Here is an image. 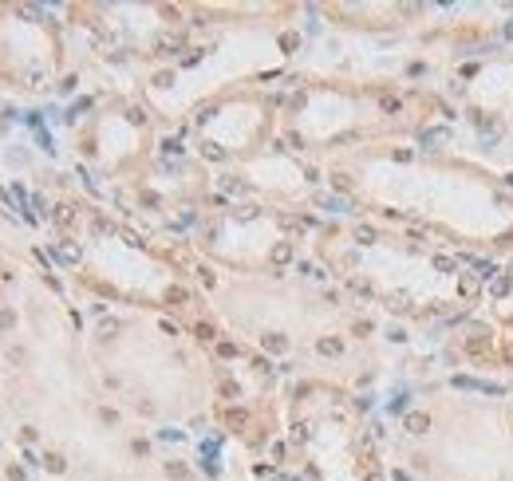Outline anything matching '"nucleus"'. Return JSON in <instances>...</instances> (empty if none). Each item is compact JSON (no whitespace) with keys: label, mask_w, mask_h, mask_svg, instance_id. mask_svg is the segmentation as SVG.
<instances>
[{"label":"nucleus","mask_w":513,"mask_h":481,"mask_svg":"<svg viewBox=\"0 0 513 481\" xmlns=\"http://www.w3.org/2000/svg\"><path fill=\"white\" fill-rule=\"evenodd\" d=\"M288 256H292V249H288V245H277V249H273V260H277V264H284Z\"/></svg>","instance_id":"nucleus-2"},{"label":"nucleus","mask_w":513,"mask_h":481,"mask_svg":"<svg viewBox=\"0 0 513 481\" xmlns=\"http://www.w3.org/2000/svg\"><path fill=\"white\" fill-rule=\"evenodd\" d=\"M47 469H55V473H59V469H63V458H59V454H47Z\"/></svg>","instance_id":"nucleus-4"},{"label":"nucleus","mask_w":513,"mask_h":481,"mask_svg":"<svg viewBox=\"0 0 513 481\" xmlns=\"http://www.w3.org/2000/svg\"><path fill=\"white\" fill-rule=\"evenodd\" d=\"M426 426H430V418H426V414H411V418H407V430H411V434H422Z\"/></svg>","instance_id":"nucleus-1"},{"label":"nucleus","mask_w":513,"mask_h":481,"mask_svg":"<svg viewBox=\"0 0 513 481\" xmlns=\"http://www.w3.org/2000/svg\"><path fill=\"white\" fill-rule=\"evenodd\" d=\"M320 351H324V355H336V351H340V343H336V339H320Z\"/></svg>","instance_id":"nucleus-3"}]
</instances>
